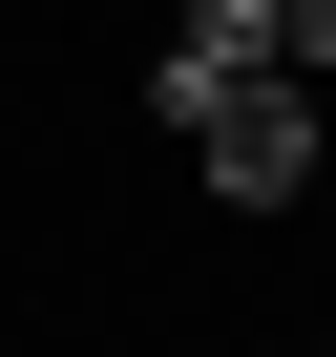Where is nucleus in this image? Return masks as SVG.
I'll return each instance as SVG.
<instances>
[{"label":"nucleus","mask_w":336,"mask_h":357,"mask_svg":"<svg viewBox=\"0 0 336 357\" xmlns=\"http://www.w3.org/2000/svg\"><path fill=\"white\" fill-rule=\"evenodd\" d=\"M147 126L211 168V211H294L315 190V84H190V105H147Z\"/></svg>","instance_id":"f257e3e1"},{"label":"nucleus","mask_w":336,"mask_h":357,"mask_svg":"<svg viewBox=\"0 0 336 357\" xmlns=\"http://www.w3.org/2000/svg\"><path fill=\"white\" fill-rule=\"evenodd\" d=\"M315 63H336V0H168L147 105H190V84H315Z\"/></svg>","instance_id":"f03ea898"}]
</instances>
